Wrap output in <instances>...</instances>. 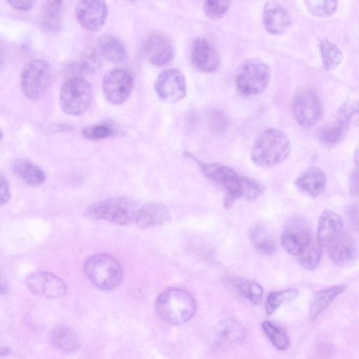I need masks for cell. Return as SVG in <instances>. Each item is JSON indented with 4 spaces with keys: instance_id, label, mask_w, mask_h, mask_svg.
I'll return each mask as SVG.
<instances>
[{
    "instance_id": "f1b7e54d",
    "label": "cell",
    "mask_w": 359,
    "mask_h": 359,
    "mask_svg": "<svg viewBox=\"0 0 359 359\" xmlns=\"http://www.w3.org/2000/svg\"><path fill=\"white\" fill-rule=\"evenodd\" d=\"M233 287L245 299L255 304H259L262 299L264 290L257 282L242 278L232 280Z\"/></svg>"
},
{
    "instance_id": "4316f807",
    "label": "cell",
    "mask_w": 359,
    "mask_h": 359,
    "mask_svg": "<svg viewBox=\"0 0 359 359\" xmlns=\"http://www.w3.org/2000/svg\"><path fill=\"white\" fill-rule=\"evenodd\" d=\"M346 285L330 287L318 292L313 297L309 309V317L315 320L332 302V301L346 290Z\"/></svg>"
},
{
    "instance_id": "7bdbcfd3",
    "label": "cell",
    "mask_w": 359,
    "mask_h": 359,
    "mask_svg": "<svg viewBox=\"0 0 359 359\" xmlns=\"http://www.w3.org/2000/svg\"><path fill=\"white\" fill-rule=\"evenodd\" d=\"M10 199L9 184L7 180L0 174V206L6 204Z\"/></svg>"
},
{
    "instance_id": "d6a6232c",
    "label": "cell",
    "mask_w": 359,
    "mask_h": 359,
    "mask_svg": "<svg viewBox=\"0 0 359 359\" xmlns=\"http://www.w3.org/2000/svg\"><path fill=\"white\" fill-rule=\"evenodd\" d=\"M348 128V126L337 121L334 124L321 129L318 138L326 146H334L342 140Z\"/></svg>"
},
{
    "instance_id": "484cf974",
    "label": "cell",
    "mask_w": 359,
    "mask_h": 359,
    "mask_svg": "<svg viewBox=\"0 0 359 359\" xmlns=\"http://www.w3.org/2000/svg\"><path fill=\"white\" fill-rule=\"evenodd\" d=\"M13 172L32 187H39L46 181V173L37 165L26 159H18L12 164Z\"/></svg>"
},
{
    "instance_id": "6da1fadb",
    "label": "cell",
    "mask_w": 359,
    "mask_h": 359,
    "mask_svg": "<svg viewBox=\"0 0 359 359\" xmlns=\"http://www.w3.org/2000/svg\"><path fill=\"white\" fill-rule=\"evenodd\" d=\"M290 151V142L286 134L279 129L269 128L255 141L251 160L259 167L271 168L287 158Z\"/></svg>"
},
{
    "instance_id": "d6986e66",
    "label": "cell",
    "mask_w": 359,
    "mask_h": 359,
    "mask_svg": "<svg viewBox=\"0 0 359 359\" xmlns=\"http://www.w3.org/2000/svg\"><path fill=\"white\" fill-rule=\"evenodd\" d=\"M245 336L243 325L236 320L229 318L221 321L215 330L213 343L218 348L236 346Z\"/></svg>"
},
{
    "instance_id": "603a6c76",
    "label": "cell",
    "mask_w": 359,
    "mask_h": 359,
    "mask_svg": "<svg viewBox=\"0 0 359 359\" xmlns=\"http://www.w3.org/2000/svg\"><path fill=\"white\" fill-rule=\"evenodd\" d=\"M49 341L55 348L65 352L76 351L80 346L76 332L69 325L59 323L50 330Z\"/></svg>"
},
{
    "instance_id": "7a4b0ae2",
    "label": "cell",
    "mask_w": 359,
    "mask_h": 359,
    "mask_svg": "<svg viewBox=\"0 0 359 359\" xmlns=\"http://www.w3.org/2000/svg\"><path fill=\"white\" fill-rule=\"evenodd\" d=\"M156 309L164 321L172 325H181L192 318L196 304L189 292L180 288H169L157 297Z\"/></svg>"
},
{
    "instance_id": "f546056e",
    "label": "cell",
    "mask_w": 359,
    "mask_h": 359,
    "mask_svg": "<svg viewBox=\"0 0 359 359\" xmlns=\"http://www.w3.org/2000/svg\"><path fill=\"white\" fill-rule=\"evenodd\" d=\"M319 48L324 69L330 71L337 68L343 60V54L337 45L323 39L319 43Z\"/></svg>"
},
{
    "instance_id": "7dc6e473",
    "label": "cell",
    "mask_w": 359,
    "mask_h": 359,
    "mask_svg": "<svg viewBox=\"0 0 359 359\" xmlns=\"http://www.w3.org/2000/svg\"><path fill=\"white\" fill-rule=\"evenodd\" d=\"M11 352L10 348L6 346H0V356H5Z\"/></svg>"
},
{
    "instance_id": "1f68e13d",
    "label": "cell",
    "mask_w": 359,
    "mask_h": 359,
    "mask_svg": "<svg viewBox=\"0 0 359 359\" xmlns=\"http://www.w3.org/2000/svg\"><path fill=\"white\" fill-rule=\"evenodd\" d=\"M261 326L264 334L276 348L283 351L289 347L290 339L284 330L266 320L262 322Z\"/></svg>"
},
{
    "instance_id": "60d3db41",
    "label": "cell",
    "mask_w": 359,
    "mask_h": 359,
    "mask_svg": "<svg viewBox=\"0 0 359 359\" xmlns=\"http://www.w3.org/2000/svg\"><path fill=\"white\" fill-rule=\"evenodd\" d=\"M358 101H347L339 108L337 113V121L349 126L353 117L358 114Z\"/></svg>"
},
{
    "instance_id": "8992f818",
    "label": "cell",
    "mask_w": 359,
    "mask_h": 359,
    "mask_svg": "<svg viewBox=\"0 0 359 359\" xmlns=\"http://www.w3.org/2000/svg\"><path fill=\"white\" fill-rule=\"evenodd\" d=\"M271 78L269 66L257 58L244 60L238 67L236 83L238 90L247 96H253L263 92Z\"/></svg>"
},
{
    "instance_id": "5bb4252c",
    "label": "cell",
    "mask_w": 359,
    "mask_h": 359,
    "mask_svg": "<svg viewBox=\"0 0 359 359\" xmlns=\"http://www.w3.org/2000/svg\"><path fill=\"white\" fill-rule=\"evenodd\" d=\"M27 288L34 294L47 299H58L67 292L64 281L56 275L46 271L30 274L26 279Z\"/></svg>"
},
{
    "instance_id": "2e32d148",
    "label": "cell",
    "mask_w": 359,
    "mask_h": 359,
    "mask_svg": "<svg viewBox=\"0 0 359 359\" xmlns=\"http://www.w3.org/2000/svg\"><path fill=\"white\" fill-rule=\"evenodd\" d=\"M332 261L339 266H348L358 257V248L354 238L344 230L326 245Z\"/></svg>"
},
{
    "instance_id": "f6af8a7d",
    "label": "cell",
    "mask_w": 359,
    "mask_h": 359,
    "mask_svg": "<svg viewBox=\"0 0 359 359\" xmlns=\"http://www.w3.org/2000/svg\"><path fill=\"white\" fill-rule=\"evenodd\" d=\"M348 215L352 224L358 226V206L356 204H353L348 210Z\"/></svg>"
},
{
    "instance_id": "ee69618b",
    "label": "cell",
    "mask_w": 359,
    "mask_h": 359,
    "mask_svg": "<svg viewBox=\"0 0 359 359\" xmlns=\"http://www.w3.org/2000/svg\"><path fill=\"white\" fill-rule=\"evenodd\" d=\"M349 189L352 194L358 196V169L352 171L349 177Z\"/></svg>"
},
{
    "instance_id": "e0dca14e",
    "label": "cell",
    "mask_w": 359,
    "mask_h": 359,
    "mask_svg": "<svg viewBox=\"0 0 359 359\" xmlns=\"http://www.w3.org/2000/svg\"><path fill=\"white\" fill-rule=\"evenodd\" d=\"M144 56L147 61L156 67L170 63L173 59L175 51L170 41L161 34H152L144 41L143 46Z\"/></svg>"
},
{
    "instance_id": "277c9868",
    "label": "cell",
    "mask_w": 359,
    "mask_h": 359,
    "mask_svg": "<svg viewBox=\"0 0 359 359\" xmlns=\"http://www.w3.org/2000/svg\"><path fill=\"white\" fill-rule=\"evenodd\" d=\"M83 271L93 285L105 290L116 287L123 277L119 262L107 253H98L89 257L84 263Z\"/></svg>"
},
{
    "instance_id": "836d02e7",
    "label": "cell",
    "mask_w": 359,
    "mask_h": 359,
    "mask_svg": "<svg viewBox=\"0 0 359 359\" xmlns=\"http://www.w3.org/2000/svg\"><path fill=\"white\" fill-rule=\"evenodd\" d=\"M308 11L317 17H329L337 9V0H304Z\"/></svg>"
},
{
    "instance_id": "30bf717a",
    "label": "cell",
    "mask_w": 359,
    "mask_h": 359,
    "mask_svg": "<svg viewBox=\"0 0 359 359\" xmlns=\"http://www.w3.org/2000/svg\"><path fill=\"white\" fill-rule=\"evenodd\" d=\"M133 88V77L123 68L113 69L103 76V94L107 102L112 104L123 103L130 97Z\"/></svg>"
},
{
    "instance_id": "cb8c5ba5",
    "label": "cell",
    "mask_w": 359,
    "mask_h": 359,
    "mask_svg": "<svg viewBox=\"0 0 359 359\" xmlns=\"http://www.w3.org/2000/svg\"><path fill=\"white\" fill-rule=\"evenodd\" d=\"M66 0H46L41 14V25L44 30L57 32L63 24Z\"/></svg>"
},
{
    "instance_id": "52a82bcc",
    "label": "cell",
    "mask_w": 359,
    "mask_h": 359,
    "mask_svg": "<svg viewBox=\"0 0 359 359\" xmlns=\"http://www.w3.org/2000/svg\"><path fill=\"white\" fill-rule=\"evenodd\" d=\"M184 156L194 160L202 173L210 180L219 184L226 192L224 205L230 207L233 201L241 198V176L231 168L219 163H203L186 151Z\"/></svg>"
},
{
    "instance_id": "681fc988",
    "label": "cell",
    "mask_w": 359,
    "mask_h": 359,
    "mask_svg": "<svg viewBox=\"0 0 359 359\" xmlns=\"http://www.w3.org/2000/svg\"><path fill=\"white\" fill-rule=\"evenodd\" d=\"M1 58H2V57H1V52H0V64H1Z\"/></svg>"
},
{
    "instance_id": "e575fe53",
    "label": "cell",
    "mask_w": 359,
    "mask_h": 359,
    "mask_svg": "<svg viewBox=\"0 0 359 359\" xmlns=\"http://www.w3.org/2000/svg\"><path fill=\"white\" fill-rule=\"evenodd\" d=\"M264 192V187L258 181L246 176H241V198L254 201Z\"/></svg>"
},
{
    "instance_id": "3957f363",
    "label": "cell",
    "mask_w": 359,
    "mask_h": 359,
    "mask_svg": "<svg viewBox=\"0 0 359 359\" xmlns=\"http://www.w3.org/2000/svg\"><path fill=\"white\" fill-rule=\"evenodd\" d=\"M139 208L132 198L116 196L94 203L86 209L85 215L92 219L124 225L135 222Z\"/></svg>"
},
{
    "instance_id": "ac0fdd59",
    "label": "cell",
    "mask_w": 359,
    "mask_h": 359,
    "mask_svg": "<svg viewBox=\"0 0 359 359\" xmlns=\"http://www.w3.org/2000/svg\"><path fill=\"white\" fill-rule=\"evenodd\" d=\"M263 25L271 34L278 35L284 33L290 27L292 20L288 11L278 1H267L262 13Z\"/></svg>"
},
{
    "instance_id": "ffe728a7",
    "label": "cell",
    "mask_w": 359,
    "mask_h": 359,
    "mask_svg": "<svg viewBox=\"0 0 359 359\" xmlns=\"http://www.w3.org/2000/svg\"><path fill=\"white\" fill-rule=\"evenodd\" d=\"M294 184L302 192L314 198L325 191L326 175L320 168L311 166L301 173Z\"/></svg>"
},
{
    "instance_id": "7402d4cb",
    "label": "cell",
    "mask_w": 359,
    "mask_h": 359,
    "mask_svg": "<svg viewBox=\"0 0 359 359\" xmlns=\"http://www.w3.org/2000/svg\"><path fill=\"white\" fill-rule=\"evenodd\" d=\"M343 221L339 215L331 210H324L319 217L316 238L323 246H326L343 231Z\"/></svg>"
},
{
    "instance_id": "9a60e30c",
    "label": "cell",
    "mask_w": 359,
    "mask_h": 359,
    "mask_svg": "<svg viewBox=\"0 0 359 359\" xmlns=\"http://www.w3.org/2000/svg\"><path fill=\"white\" fill-rule=\"evenodd\" d=\"M190 60L196 69L207 73L216 72L220 65V58L217 49L211 42L203 37H197L193 40Z\"/></svg>"
},
{
    "instance_id": "4fadbf2b",
    "label": "cell",
    "mask_w": 359,
    "mask_h": 359,
    "mask_svg": "<svg viewBox=\"0 0 359 359\" xmlns=\"http://www.w3.org/2000/svg\"><path fill=\"white\" fill-rule=\"evenodd\" d=\"M154 86L158 97L169 102H177L187 94L185 78L182 73L176 69L162 71Z\"/></svg>"
},
{
    "instance_id": "4dcf8cb0",
    "label": "cell",
    "mask_w": 359,
    "mask_h": 359,
    "mask_svg": "<svg viewBox=\"0 0 359 359\" xmlns=\"http://www.w3.org/2000/svg\"><path fill=\"white\" fill-rule=\"evenodd\" d=\"M323 245L316 238H312L308 245L297 255L302 266L307 270H313L319 264L322 256Z\"/></svg>"
},
{
    "instance_id": "83f0119b",
    "label": "cell",
    "mask_w": 359,
    "mask_h": 359,
    "mask_svg": "<svg viewBox=\"0 0 359 359\" xmlns=\"http://www.w3.org/2000/svg\"><path fill=\"white\" fill-rule=\"evenodd\" d=\"M249 236L254 247L261 254L271 255L276 252L277 249L276 241L264 226L253 227L250 231Z\"/></svg>"
},
{
    "instance_id": "b9f144b4",
    "label": "cell",
    "mask_w": 359,
    "mask_h": 359,
    "mask_svg": "<svg viewBox=\"0 0 359 359\" xmlns=\"http://www.w3.org/2000/svg\"><path fill=\"white\" fill-rule=\"evenodd\" d=\"M37 0H6L7 3L14 9L20 11H28L34 8Z\"/></svg>"
},
{
    "instance_id": "ba28073f",
    "label": "cell",
    "mask_w": 359,
    "mask_h": 359,
    "mask_svg": "<svg viewBox=\"0 0 359 359\" xmlns=\"http://www.w3.org/2000/svg\"><path fill=\"white\" fill-rule=\"evenodd\" d=\"M53 79L51 67L42 59H34L23 67L20 75L21 88L25 95L36 100L49 89Z\"/></svg>"
},
{
    "instance_id": "bcb514c9",
    "label": "cell",
    "mask_w": 359,
    "mask_h": 359,
    "mask_svg": "<svg viewBox=\"0 0 359 359\" xmlns=\"http://www.w3.org/2000/svg\"><path fill=\"white\" fill-rule=\"evenodd\" d=\"M8 285L6 279L0 275V294L5 293L8 290Z\"/></svg>"
},
{
    "instance_id": "9c48e42d",
    "label": "cell",
    "mask_w": 359,
    "mask_h": 359,
    "mask_svg": "<svg viewBox=\"0 0 359 359\" xmlns=\"http://www.w3.org/2000/svg\"><path fill=\"white\" fill-rule=\"evenodd\" d=\"M292 111L297 122L310 128L316 125L323 117V104L318 95L312 89L298 90L292 100Z\"/></svg>"
},
{
    "instance_id": "f35d334b",
    "label": "cell",
    "mask_w": 359,
    "mask_h": 359,
    "mask_svg": "<svg viewBox=\"0 0 359 359\" xmlns=\"http://www.w3.org/2000/svg\"><path fill=\"white\" fill-rule=\"evenodd\" d=\"M100 58L95 50L86 53L79 62L75 65L76 70L81 74L92 73L99 68Z\"/></svg>"
},
{
    "instance_id": "44dd1931",
    "label": "cell",
    "mask_w": 359,
    "mask_h": 359,
    "mask_svg": "<svg viewBox=\"0 0 359 359\" xmlns=\"http://www.w3.org/2000/svg\"><path fill=\"white\" fill-rule=\"evenodd\" d=\"M170 219L167 207L160 203H149L140 208L135 222L141 229L163 224Z\"/></svg>"
},
{
    "instance_id": "d590c367",
    "label": "cell",
    "mask_w": 359,
    "mask_h": 359,
    "mask_svg": "<svg viewBox=\"0 0 359 359\" xmlns=\"http://www.w3.org/2000/svg\"><path fill=\"white\" fill-rule=\"evenodd\" d=\"M231 2L232 0H204V13L208 18L217 20L224 15Z\"/></svg>"
},
{
    "instance_id": "ab89813d",
    "label": "cell",
    "mask_w": 359,
    "mask_h": 359,
    "mask_svg": "<svg viewBox=\"0 0 359 359\" xmlns=\"http://www.w3.org/2000/svg\"><path fill=\"white\" fill-rule=\"evenodd\" d=\"M208 124L212 133L220 134L225 132L229 126L226 116L219 110H212L208 114Z\"/></svg>"
},
{
    "instance_id": "7c38bea8",
    "label": "cell",
    "mask_w": 359,
    "mask_h": 359,
    "mask_svg": "<svg viewBox=\"0 0 359 359\" xmlns=\"http://www.w3.org/2000/svg\"><path fill=\"white\" fill-rule=\"evenodd\" d=\"M75 16L82 27L97 32L107 21V4L105 0H79L75 7Z\"/></svg>"
},
{
    "instance_id": "74e56055",
    "label": "cell",
    "mask_w": 359,
    "mask_h": 359,
    "mask_svg": "<svg viewBox=\"0 0 359 359\" xmlns=\"http://www.w3.org/2000/svg\"><path fill=\"white\" fill-rule=\"evenodd\" d=\"M297 290H287L271 292L265 304L266 313L268 315L273 313L285 301L290 299L297 294Z\"/></svg>"
},
{
    "instance_id": "5b68a950",
    "label": "cell",
    "mask_w": 359,
    "mask_h": 359,
    "mask_svg": "<svg viewBox=\"0 0 359 359\" xmlns=\"http://www.w3.org/2000/svg\"><path fill=\"white\" fill-rule=\"evenodd\" d=\"M93 98L91 84L81 76H73L62 85L60 103L64 113L79 116L90 107Z\"/></svg>"
},
{
    "instance_id": "c3c4849f",
    "label": "cell",
    "mask_w": 359,
    "mask_h": 359,
    "mask_svg": "<svg viewBox=\"0 0 359 359\" xmlns=\"http://www.w3.org/2000/svg\"><path fill=\"white\" fill-rule=\"evenodd\" d=\"M2 136H3V133H2V130L0 128V140L2 138Z\"/></svg>"
},
{
    "instance_id": "8d00e7d4",
    "label": "cell",
    "mask_w": 359,
    "mask_h": 359,
    "mask_svg": "<svg viewBox=\"0 0 359 359\" xmlns=\"http://www.w3.org/2000/svg\"><path fill=\"white\" fill-rule=\"evenodd\" d=\"M116 130L109 123H102L86 127L82 130L84 137L93 140H103L115 135Z\"/></svg>"
},
{
    "instance_id": "8fae6325",
    "label": "cell",
    "mask_w": 359,
    "mask_h": 359,
    "mask_svg": "<svg viewBox=\"0 0 359 359\" xmlns=\"http://www.w3.org/2000/svg\"><path fill=\"white\" fill-rule=\"evenodd\" d=\"M313 238L309 223L302 216L292 217L286 222L280 241L285 250L297 256Z\"/></svg>"
},
{
    "instance_id": "d4e9b609",
    "label": "cell",
    "mask_w": 359,
    "mask_h": 359,
    "mask_svg": "<svg viewBox=\"0 0 359 359\" xmlns=\"http://www.w3.org/2000/svg\"><path fill=\"white\" fill-rule=\"evenodd\" d=\"M98 48L100 54L108 61L124 63L128 60V51L124 43L112 35H104L100 38Z\"/></svg>"
}]
</instances>
